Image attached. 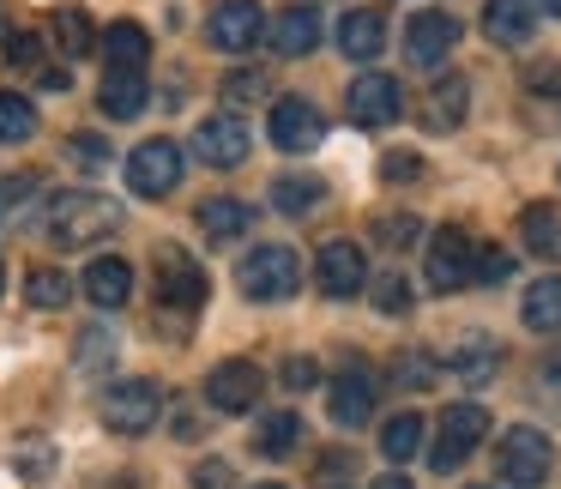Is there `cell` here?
Segmentation results:
<instances>
[{
    "instance_id": "33",
    "label": "cell",
    "mask_w": 561,
    "mask_h": 489,
    "mask_svg": "<svg viewBox=\"0 0 561 489\" xmlns=\"http://www.w3.org/2000/svg\"><path fill=\"white\" fill-rule=\"evenodd\" d=\"M37 134V103L19 91H0V146H25Z\"/></svg>"
},
{
    "instance_id": "41",
    "label": "cell",
    "mask_w": 561,
    "mask_h": 489,
    "mask_svg": "<svg viewBox=\"0 0 561 489\" xmlns=\"http://www.w3.org/2000/svg\"><path fill=\"white\" fill-rule=\"evenodd\" d=\"M513 272V260L501 254V248H477V266H471V278H483V284H501Z\"/></svg>"
},
{
    "instance_id": "36",
    "label": "cell",
    "mask_w": 561,
    "mask_h": 489,
    "mask_svg": "<svg viewBox=\"0 0 561 489\" xmlns=\"http://www.w3.org/2000/svg\"><path fill=\"white\" fill-rule=\"evenodd\" d=\"M375 242H380V248H411V242H423V224H416L411 212H392V218H375Z\"/></svg>"
},
{
    "instance_id": "50",
    "label": "cell",
    "mask_w": 561,
    "mask_h": 489,
    "mask_svg": "<svg viewBox=\"0 0 561 489\" xmlns=\"http://www.w3.org/2000/svg\"><path fill=\"white\" fill-rule=\"evenodd\" d=\"M254 489H284V484H254Z\"/></svg>"
},
{
    "instance_id": "28",
    "label": "cell",
    "mask_w": 561,
    "mask_h": 489,
    "mask_svg": "<svg viewBox=\"0 0 561 489\" xmlns=\"http://www.w3.org/2000/svg\"><path fill=\"white\" fill-rule=\"evenodd\" d=\"M296 447H302V417H296V411L260 417V429H254V453H260V459H290Z\"/></svg>"
},
{
    "instance_id": "7",
    "label": "cell",
    "mask_w": 561,
    "mask_h": 489,
    "mask_svg": "<svg viewBox=\"0 0 561 489\" xmlns=\"http://www.w3.org/2000/svg\"><path fill=\"white\" fill-rule=\"evenodd\" d=\"M471 266H477V242L459 230V224H440L423 248V272H428V291L435 296H453L471 284Z\"/></svg>"
},
{
    "instance_id": "42",
    "label": "cell",
    "mask_w": 561,
    "mask_h": 489,
    "mask_svg": "<svg viewBox=\"0 0 561 489\" xmlns=\"http://www.w3.org/2000/svg\"><path fill=\"white\" fill-rule=\"evenodd\" d=\"M37 55H43V37H31V31L7 37V61H13V67H37Z\"/></svg>"
},
{
    "instance_id": "13",
    "label": "cell",
    "mask_w": 561,
    "mask_h": 489,
    "mask_svg": "<svg viewBox=\"0 0 561 489\" xmlns=\"http://www.w3.org/2000/svg\"><path fill=\"white\" fill-rule=\"evenodd\" d=\"M314 284H320V296H332V303H351L356 291L368 284V260H363V248L356 242H320V254H314Z\"/></svg>"
},
{
    "instance_id": "16",
    "label": "cell",
    "mask_w": 561,
    "mask_h": 489,
    "mask_svg": "<svg viewBox=\"0 0 561 489\" xmlns=\"http://www.w3.org/2000/svg\"><path fill=\"white\" fill-rule=\"evenodd\" d=\"M459 49V19L453 13H416L411 25H404V55H411V67H440L447 55Z\"/></svg>"
},
{
    "instance_id": "53",
    "label": "cell",
    "mask_w": 561,
    "mask_h": 489,
    "mask_svg": "<svg viewBox=\"0 0 561 489\" xmlns=\"http://www.w3.org/2000/svg\"><path fill=\"white\" fill-rule=\"evenodd\" d=\"M0 284H7V272H0Z\"/></svg>"
},
{
    "instance_id": "23",
    "label": "cell",
    "mask_w": 561,
    "mask_h": 489,
    "mask_svg": "<svg viewBox=\"0 0 561 489\" xmlns=\"http://www.w3.org/2000/svg\"><path fill=\"white\" fill-rule=\"evenodd\" d=\"M465 110H471V79H465V73H447L435 91H428L423 127H428V134H453V127L465 122Z\"/></svg>"
},
{
    "instance_id": "54",
    "label": "cell",
    "mask_w": 561,
    "mask_h": 489,
    "mask_svg": "<svg viewBox=\"0 0 561 489\" xmlns=\"http://www.w3.org/2000/svg\"><path fill=\"white\" fill-rule=\"evenodd\" d=\"M332 489H339V484H332Z\"/></svg>"
},
{
    "instance_id": "47",
    "label": "cell",
    "mask_w": 561,
    "mask_h": 489,
    "mask_svg": "<svg viewBox=\"0 0 561 489\" xmlns=\"http://www.w3.org/2000/svg\"><path fill=\"white\" fill-rule=\"evenodd\" d=\"M543 380H549V393H556V399H561V351H556V356H549V368H543Z\"/></svg>"
},
{
    "instance_id": "38",
    "label": "cell",
    "mask_w": 561,
    "mask_h": 489,
    "mask_svg": "<svg viewBox=\"0 0 561 489\" xmlns=\"http://www.w3.org/2000/svg\"><path fill=\"white\" fill-rule=\"evenodd\" d=\"M110 356H115V339H110L103 327H85V332H79V351H73L79 368H110Z\"/></svg>"
},
{
    "instance_id": "45",
    "label": "cell",
    "mask_w": 561,
    "mask_h": 489,
    "mask_svg": "<svg viewBox=\"0 0 561 489\" xmlns=\"http://www.w3.org/2000/svg\"><path fill=\"white\" fill-rule=\"evenodd\" d=\"M416 170H423V163H416L411 151H392V158H380V175H387V182H411Z\"/></svg>"
},
{
    "instance_id": "10",
    "label": "cell",
    "mask_w": 561,
    "mask_h": 489,
    "mask_svg": "<svg viewBox=\"0 0 561 489\" xmlns=\"http://www.w3.org/2000/svg\"><path fill=\"white\" fill-rule=\"evenodd\" d=\"M194 151L206 170H236V163H248V151H254V134L242 127V115H206V122L194 127Z\"/></svg>"
},
{
    "instance_id": "48",
    "label": "cell",
    "mask_w": 561,
    "mask_h": 489,
    "mask_svg": "<svg viewBox=\"0 0 561 489\" xmlns=\"http://www.w3.org/2000/svg\"><path fill=\"white\" fill-rule=\"evenodd\" d=\"M368 489H411V477H399V471H387V477H375Z\"/></svg>"
},
{
    "instance_id": "14",
    "label": "cell",
    "mask_w": 561,
    "mask_h": 489,
    "mask_svg": "<svg viewBox=\"0 0 561 489\" xmlns=\"http://www.w3.org/2000/svg\"><path fill=\"white\" fill-rule=\"evenodd\" d=\"M344 110H351L356 127H392L404 115V86L392 73H363L344 98Z\"/></svg>"
},
{
    "instance_id": "37",
    "label": "cell",
    "mask_w": 561,
    "mask_h": 489,
    "mask_svg": "<svg viewBox=\"0 0 561 489\" xmlns=\"http://www.w3.org/2000/svg\"><path fill=\"white\" fill-rule=\"evenodd\" d=\"M67 158H73L79 170H91V175H98L103 163L115 158V146H110V139H98V134H73V139H67Z\"/></svg>"
},
{
    "instance_id": "8",
    "label": "cell",
    "mask_w": 561,
    "mask_h": 489,
    "mask_svg": "<svg viewBox=\"0 0 561 489\" xmlns=\"http://www.w3.org/2000/svg\"><path fill=\"white\" fill-rule=\"evenodd\" d=\"M187 158L175 139H146V146H134V158H127V187H134L139 200H163L175 194V182H182Z\"/></svg>"
},
{
    "instance_id": "49",
    "label": "cell",
    "mask_w": 561,
    "mask_h": 489,
    "mask_svg": "<svg viewBox=\"0 0 561 489\" xmlns=\"http://www.w3.org/2000/svg\"><path fill=\"white\" fill-rule=\"evenodd\" d=\"M531 7H543L549 19H561V0H531Z\"/></svg>"
},
{
    "instance_id": "21",
    "label": "cell",
    "mask_w": 561,
    "mask_h": 489,
    "mask_svg": "<svg viewBox=\"0 0 561 489\" xmlns=\"http://www.w3.org/2000/svg\"><path fill=\"white\" fill-rule=\"evenodd\" d=\"M199 230H206V242H236V236H248V224H254V206L236 194H211L199 200Z\"/></svg>"
},
{
    "instance_id": "11",
    "label": "cell",
    "mask_w": 561,
    "mask_h": 489,
    "mask_svg": "<svg viewBox=\"0 0 561 489\" xmlns=\"http://www.w3.org/2000/svg\"><path fill=\"white\" fill-rule=\"evenodd\" d=\"M206 37H211V49H224V55H248L260 37H266L260 0H218L211 19H206Z\"/></svg>"
},
{
    "instance_id": "12",
    "label": "cell",
    "mask_w": 561,
    "mask_h": 489,
    "mask_svg": "<svg viewBox=\"0 0 561 489\" xmlns=\"http://www.w3.org/2000/svg\"><path fill=\"white\" fill-rule=\"evenodd\" d=\"M266 134H272V146H278V151L302 158V151H314L320 139H327V115H320L308 98H278V103H272Z\"/></svg>"
},
{
    "instance_id": "3",
    "label": "cell",
    "mask_w": 561,
    "mask_h": 489,
    "mask_svg": "<svg viewBox=\"0 0 561 489\" xmlns=\"http://www.w3.org/2000/svg\"><path fill=\"white\" fill-rule=\"evenodd\" d=\"M151 291H158V303L170 308V315H199L211 284H206V266H199L187 248L158 242V254H151Z\"/></svg>"
},
{
    "instance_id": "2",
    "label": "cell",
    "mask_w": 561,
    "mask_h": 489,
    "mask_svg": "<svg viewBox=\"0 0 561 489\" xmlns=\"http://www.w3.org/2000/svg\"><path fill=\"white\" fill-rule=\"evenodd\" d=\"M296 284H302V260L284 242H260L236 260V291H242L248 303H290Z\"/></svg>"
},
{
    "instance_id": "44",
    "label": "cell",
    "mask_w": 561,
    "mask_h": 489,
    "mask_svg": "<svg viewBox=\"0 0 561 489\" xmlns=\"http://www.w3.org/2000/svg\"><path fill=\"white\" fill-rule=\"evenodd\" d=\"M230 484H236V471H230L224 459H206V465L194 471V489H230Z\"/></svg>"
},
{
    "instance_id": "26",
    "label": "cell",
    "mask_w": 561,
    "mask_h": 489,
    "mask_svg": "<svg viewBox=\"0 0 561 489\" xmlns=\"http://www.w3.org/2000/svg\"><path fill=\"white\" fill-rule=\"evenodd\" d=\"M447 368H453L459 380H471V387H477V380H489V375L501 368L495 339H489V332H471V339H459V344L447 351Z\"/></svg>"
},
{
    "instance_id": "22",
    "label": "cell",
    "mask_w": 561,
    "mask_h": 489,
    "mask_svg": "<svg viewBox=\"0 0 561 489\" xmlns=\"http://www.w3.org/2000/svg\"><path fill=\"white\" fill-rule=\"evenodd\" d=\"M339 49L351 55V61H375L380 49H387V19L375 13V7H356V13L339 19Z\"/></svg>"
},
{
    "instance_id": "9",
    "label": "cell",
    "mask_w": 561,
    "mask_h": 489,
    "mask_svg": "<svg viewBox=\"0 0 561 489\" xmlns=\"http://www.w3.org/2000/svg\"><path fill=\"white\" fill-rule=\"evenodd\" d=\"M260 393H266V375H260V363H248V356H230V363H218L206 375V405L224 417H242L260 405Z\"/></svg>"
},
{
    "instance_id": "25",
    "label": "cell",
    "mask_w": 561,
    "mask_h": 489,
    "mask_svg": "<svg viewBox=\"0 0 561 489\" xmlns=\"http://www.w3.org/2000/svg\"><path fill=\"white\" fill-rule=\"evenodd\" d=\"M519 242H525V254H537V260H561V212L549 206V200H537V206L519 212Z\"/></svg>"
},
{
    "instance_id": "29",
    "label": "cell",
    "mask_w": 561,
    "mask_h": 489,
    "mask_svg": "<svg viewBox=\"0 0 561 489\" xmlns=\"http://www.w3.org/2000/svg\"><path fill=\"white\" fill-rule=\"evenodd\" d=\"M519 320L531 332H561V278H537L519 296Z\"/></svg>"
},
{
    "instance_id": "15",
    "label": "cell",
    "mask_w": 561,
    "mask_h": 489,
    "mask_svg": "<svg viewBox=\"0 0 561 489\" xmlns=\"http://www.w3.org/2000/svg\"><path fill=\"white\" fill-rule=\"evenodd\" d=\"M327 411H332V423H339V429H363L368 417H375V375H368L363 363L339 368L332 387H327Z\"/></svg>"
},
{
    "instance_id": "32",
    "label": "cell",
    "mask_w": 561,
    "mask_h": 489,
    "mask_svg": "<svg viewBox=\"0 0 561 489\" xmlns=\"http://www.w3.org/2000/svg\"><path fill=\"white\" fill-rule=\"evenodd\" d=\"M25 303L43 308V315H55V308L73 303V278H67L61 266H37V272L25 278Z\"/></svg>"
},
{
    "instance_id": "24",
    "label": "cell",
    "mask_w": 561,
    "mask_h": 489,
    "mask_svg": "<svg viewBox=\"0 0 561 489\" xmlns=\"http://www.w3.org/2000/svg\"><path fill=\"white\" fill-rule=\"evenodd\" d=\"M103 61L122 67V73H146V61H151L146 25H134V19H115V25L103 31Z\"/></svg>"
},
{
    "instance_id": "27",
    "label": "cell",
    "mask_w": 561,
    "mask_h": 489,
    "mask_svg": "<svg viewBox=\"0 0 561 489\" xmlns=\"http://www.w3.org/2000/svg\"><path fill=\"white\" fill-rule=\"evenodd\" d=\"M320 200H327V182H320V175H278V182H272V206H278L284 218H314Z\"/></svg>"
},
{
    "instance_id": "4",
    "label": "cell",
    "mask_w": 561,
    "mask_h": 489,
    "mask_svg": "<svg viewBox=\"0 0 561 489\" xmlns=\"http://www.w3.org/2000/svg\"><path fill=\"white\" fill-rule=\"evenodd\" d=\"M158 417H163V387L151 375L110 380V387L98 393V423L110 429V435H146Z\"/></svg>"
},
{
    "instance_id": "40",
    "label": "cell",
    "mask_w": 561,
    "mask_h": 489,
    "mask_svg": "<svg viewBox=\"0 0 561 489\" xmlns=\"http://www.w3.org/2000/svg\"><path fill=\"white\" fill-rule=\"evenodd\" d=\"M278 380H284V393H314L320 387V363L314 356H284Z\"/></svg>"
},
{
    "instance_id": "35",
    "label": "cell",
    "mask_w": 561,
    "mask_h": 489,
    "mask_svg": "<svg viewBox=\"0 0 561 489\" xmlns=\"http://www.w3.org/2000/svg\"><path fill=\"white\" fill-rule=\"evenodd\" d=\"M31 194H43V182L31 170H19V175H0V224H13L19 212L31 206Z\"/></svg>"
},
{
    "instance_id": "34",
    "label": "cell",
    "mask_w": 561,
    "mask_h": 489,
    "mask_svg": "<svg viewBox=\"0 0 561 489\" xmlns=\"http://www.w3.org/2000/svg\"><path fill=\"white\" fill-rule=\"evenodd\" d=\"M218 98L230 103V115H236V110H248V103H266L272 98V79L260 73V67H242V73H224Z\"/></svg>"
},
{
    "instance_id": "6",
    "label": "cell",
    "mask_w": 561,
    "mask_h": 489,
    "mask_svg": "<svg viewBox=\"0 0 561 489\" xmlns=\"http://www.w3.org/2000/svg\"><path fill=\"white\" fill-rule=\"evenodd\" d=\"M483 435H489V411H483V405H471V399L447 405V411H440V423H435V447H428V465H435L440 477L459 471V465L477 453V441H483Z\"/></svg>"
},
{
    "instance_id": "30",
    "label": "cell",
    "mask_w": 561,
    "mask_h": 489,
    "mask_svg": "<svg viewBox=\"0 0 561 489\" xmlns=\"http://www.w3.org/2000/svg\"><path fill=\"white\" fill-rule=\"evenodd\" d=\"M423 435H428L423 417L399 411V417H387V429H380V453H387L392 465H404V459H416V453H423Z\"/></svg>"
},
{
    "instance_id": "19",
    "label": "cell",
    "mask_w": 561,
    "mask_h": 489,
    "mask_svg": "<svg viewBox=\"0 0 561 489\" xmlns=\"http://www.w3.org/2000/svg\"><path fill=\"white\" fill-rule=\"evenodd\" d=\"M79 291L91 296V308H127V296H134V266H127L122 254H103L85 266Z\"/></svg>"
},
{
    "instance_id": "1",
    "label": "cell",
    "mask_w": 561,
    "mask_h": 489,
    "mask_svg": "<svg viewBox=\"0 0 561 489\" xmlns=\"http://www.w3.org/2000/svg\"><path fill=\"white\" fill-rule=\"evenodd\" d=\"M122 200L98 194V187H61V194H49V206H43V230L55 236L61 248H98L110 242L115 230H122Z\"/></svg>"
},
{
    "instance_id": "39",
    "label": "cell",
    "mask_w": 561,
    "mask_h": 489,
    "mask_svg": "<svg viewBox=\"0 0 561 489\" xmlns=\"http://www.w3.org/2000/svg\"><path fill=\"white\" fill-rule=\"evenodd\" d=\"M375 308H380V315H392V320L411 315V284H404L399 272H387V278L375 284Z\"/></svg>"
},
{
    "instance_id": "5",
    "label": "cell",
    "mask_w": 561,
    "mask_h": 489,
    "mask_svg": "<svg viewBox=\"0 0 561 489\" xmlns=\"http://www.w3.org/2000/svg\"><path fill=\"white\" fill-rule=\"evenodd\" d=\"M549 465H556V447H549V435L531 423H513L507 435L495 441V477L507 489H537L549 477Z\"/></svg>"
},
{
    "instance_id": "18",
    "label": "cell",
    "mask_w": 561,
    "mask_h": 489,
    "mask_svg": "<svg viewBox=\"0 0 561 489\" xmlns=\"http://www.w3.org/2000/svg\"><path fill=\"white\" fill-rule=\"evenodd\" d=\"M537 31V7L531 0H489L483 7V37L501 43V49H525Z\"/></svg>"
},
{
    "instance_id": "31",
    "label": "cell",
    "mask_w": 561,
    "mask_h": 489,
    "mask_svg": "<svg viewBox=\"0 0 561 489\" xmlns=\"http://www.w3.org/2000/svg\"><path fill=\"white\" fill-rule=\"evenodd\" d=\"M49 31H55V43H61L67 61H85V55H91V19H85V7H55Z\"/></svg>"
},
{
    "instance_id": "17",
    "label": "cell",
    "mask_w": 561,
    "mask_h": 489,
    "mask_svg": "<svg viewBox=\"0 0 561 489\" xmlns=\"http://www.w3.org/2000/svg\"><path fill=\"white\" fill-rule=\"evenodd\" d=\"M320 37H327V19H320V7H284L278 25H272V49H278L284 61H302V55H314Z\"/></svg>"
},
{
    "instance_id": "20",
    "label": "cell",
    "mask_w": 561,
    "mask_h": 489,
    "mask_svg": "<svg viewBox=\"0 0 561 489\" xmlns=\"http://www.w3.org/2000/svg\"><path fill=\"white\" fill-rule=\"evenodd\" d=\"M151 103V86L146 73H122V67H103V86H98V110L110 122H134L139 110Z\"/></svg>"
},
{
    "instance_id": "51",
    "label": "cell",
    "mask_w": 561,
    "mask_h": 489,
    "mask_svg": "<svg viewBox=\"0 0 561 489\" xmlns=\"http://www.w3.org/2000/svg\"><path fill=\"white\" fill-rule=\"evenodd\" d=\"M0 31H7V13H0Z\"/></svg>"
},
{
    "instance_id": "43",
    "label": "cell",
    "mask_w": 561,
    "mask_h": 489,
    "mask_svg": "<svg viewBox=\"0 0 561 489\" xmlns=\"http://www.w3.org/2000/svg\"><path fill=\"white\" fill-rule=\"evenodd\" d=\"M392 375H399V380H411V387H423V380L435 375V363H428L423 351H411V356H399V363H392Z\"/></svg>"
},
{
    "instance_id": "46",
    "label": "cell",
    "mask_w": 561,
    "mask_h": 489,
    "mask_svg": "<svg viewBox=\"0 0 561 489\" xmlns=\"http://www.w3.org/2000/svg\"><path fill=\"white\" fill-rule=\"evenodd\" d=\"M194 435H199V417L182 411V417H175V441H194Z\"/></svg>"
},
{
    "instance_id": "52",
    "label": "cell",
    "mask_w": 561,
    "mask_h": 489,
    "mask_svg": "<svg viewBox=\"0 0 561 489\" xmlns=\"http://www.w3.org/2000/svg\"><path fill=\"white\" fill-rule=\"evenodd\" d=\"M477 489H495V484H477Z\"/></svg>"
}]
</instances>
